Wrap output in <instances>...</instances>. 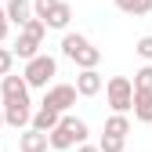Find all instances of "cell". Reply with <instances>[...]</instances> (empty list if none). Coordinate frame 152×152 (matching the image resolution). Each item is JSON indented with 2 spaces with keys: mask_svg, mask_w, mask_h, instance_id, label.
I'll return each instance as SVG.
<instances>
[{
  "mask_svg": "<svg viewBox=\"0 0 152 152\" xmlns=\"http://www.w3.org/2000/svg\"><path fill=\"white\" fill-rule=\"evenodd\" d=\"M62 54L72 65H80V72L83 69H98V62H102V47H94L83 33H65L62 36Z\"/></svg>",
  "mask_w": 152,
  "mask_h": 152,
  "instance_id": "cell-1",
  "label": "cell"
},
{
  "mask_svg": "<svg viewBox=\"0 0 152 152\" xmlns=\"http://www.w3.org/2000/svg\"><path fill=\"white\" fill-rule=\"evenodd\" d=\"M87 134H91L87 123H83L80 116H69V112H65L62 123L54 127L47 138H51V148H54V152H65V148H72V145H87Z\"/></svg>",
  "mask_w": 152,
  "mask_h": 152,
  "instance_id": "cell-2",
  "label": "cell"
},
{
  "mask_svg": "<svg viewBox=\"0 0 152 152\" xmlns=\"http://www.w3.org/2000/svg\"><path fill=\"white\" fill-rule=\"evenodd\" d=\"M105 102L112 112H134V80H127V76H112L105 83Z\"/></svg>",
  "mask_w": 152,
  "mask_h": 152,
  "instance_id": "cell-3",
  "label": "cell"
},
{
  "mask_svg": "<svg viewBox=\"0 0 152 152\" xmlns=\"http://www.w3.org/2000/svg\"><path fill=\"white\" fill-rule=\"evenodd\" d=\"M54 72H58V62L51 58V54H36L33 62H26L22 76H26V83L36 87V91H47V83L54 80Z\"/></svg>",
  "mask_w": 152,
  "mask_h": 152,
  "instance_id": "cell-4",
  "label": "cell"
},
{
  "mask_svg": "<svg viewBox=\"0 0 152 152\" xmlns=\"http://www.w3.org/2000/svg\"><path fill=\"white\" fill-rule=\"evenodd\" d=\"M76 98H80V94H76V83H51L44 91V105L54 109V112H62V116L76 105Z\"/></svg>",
  "mask_w": 152,
  "mask_h": 152,
  "instance_id": "cell-5",
  "label": "cell"
},
{
  "mask_svg": "<svg viewBox=\"0 0 152 152\" xmlns=\"http://www.w3.org/2000/svg\"><path fill=\"white\" fill-rule=\"evenodd\" d=\"M4 123L18 127V130H29L33 127V105L29 102H4Z\"/></svg>",
  "mask_w": 152,
  "mask_h": 152,
  "instance_id": "cell-6",
  "label": "cell"
},
{
  "mask_svg": "<svg viewBox=\"0 0 152 152\" xmlns=\"http://www.w3.org/2000/svg\"><path fill=\"white\" fill-rule=\"evenodd\" d=\"M0 98L4 102H29V83H26V76H4L0 80Z\"/></svg>",
  "mask_w": 152,
  "mask_h": 152,
  "instance_id": "cell-7",
  "label": "cell"
},
{
  "mask_svg": "<svg viewBox=\"0 0 152 152\" xmlns=\"http://www.w3.org/2000/svg\"><path fill=\"white\" fill-rule=\"evenodd\" d=\"M102 87H105V76L98 69H83L76 76V94L80 98H94V94H102Z\"/></svg>",
  "mask_w": 152,
  "mask_h": 152,
  "instance_id": "cell-8",
  "label": "cell"
},
{
  "mask_svg": "<svg viewBox=\"0 0 152 152\" xmlns=\"http://www.w3.org/2000/svg\"><path fill=\"white\" fill-rule=\"evenodd\" d=\"M4 11H7V22L11 26H18V29H22L26 22H33V0H7V4H4Z\"/></svg>",
  "mask_w": 152,
  "mask_h": 152,
  "instance_id": "cell-9",
  "label": "cell"
},
{
  "mask_svg": "<svg viewBox=\"0 0 152 152\" xmlns=\"http://www.w3.org/2000/svg\"><path fill=\"white\" fill-rule=\"evenodd\" d=\"M51 148V138L47 134H40V130H22L18 134V152H47Z\"/></svg>",
  "mask_w": 152,
  "mask_h": 152,
  "instance_id": "cell-10",
  "label": "cell"
},
{
  "mask_svg": "<svg viewBox=\"0 0 152 152\" xmlns=\"http://www.w3.org/2000/svg\"><path fill=\"white\" fill-rule=\"evenodd\" d=\"M58 123H62V112H54L47 105H40V109L33 112V130H40V134H51Z\"/></svg>",
  "mask_w": 152,
  "mask_h": 152,
  "instance_id": "cell-11",
  "label": "cell"
},
{
  "mask_svg": "<svg viewBox=\"0 0 152 152\" xmlns=\"http://www.w3.org/2000/svg\"><path fill=\"white\" fill-rule=\"evenodd\" d=\"M134 120L152 123V91H134Z\"/></svg>",
  "mask_w": 152,
  "mask_h": 152,
  "instance_id": "cell-12",
  "label": "cell"
},
{
  "mask_svg": "<svg viewBox=\"0 0 152 152\" xmlns=\"http://www.w3.org/2000/svg\"><path fill=\"white\" fill-rule=\"evenodd\" d=\"M11 51H15V58H22V62H33L36 54H40V44L18 33V40H15V47H11Z\"/></svg>",
  "mask_w": 152,
  "mask_h": 152,
  "instance_id": "cell-13",
  "label": "cell"
},
{
  "mask_svg": "<svg viewBox=\"0 0 152 152\" xmlns=\"http://www.w3.org/2000/svg\"><path fill=\"white\" fill-rule=\"evenodd\" d=\"M105 134H112V138H127V134H130V116L112 112V116L105 120Z\"/></svg>",
  "mask_w": 152,
  "mask_h": 152,
  "instance_id": "cell-14",
  "label": "cell"
},
{
  "mask_svg": "<svg viewBox=\"0 0 152 152\" xmlns=\"http://www.w3.org/2000/svg\"><path fill=\"white\" fill-rule=\"evenodd\" d=\"M112 4H116V11L134 15V18H145V15L152 11V0H112Z\"/></svg>",
  "mask_w": 152,
  "mask_h": 152,
  "instance_id": "cell-15",
  "label": "cell"
},
{
  "mask_svg": "<svg viewBox=\"0 0 152 152\" xmlns=\"http://www.w3.org/2000/svg\"><path fill=\"white\" fill-rule=\"evenodd\" d=\"M69 22H72V7L62 0V4L51 11V18H47V29H65V33H69Z\"/></svg>",
  "mask_w": 152,
  "mask_h": 152,
  "instance_id": "cell-16",
  "label": "cell"
},
{
  "mask_svg": "<svg viewBox=\"0 0 152 152\" xmlns=\"http://www.w3.org/2000/svg\"><path fill=\"white\" fill-rule=\"evenodd\" d=\"M22 36H29V40H36V44H44V36H47V22H40V18H33V22H26L22 29H18Z\"/></svg>",
  "mask_w": 152,
  "mask_h": 152,
  "instance_id": "cell-17",
  "label": "cell"
},
{
  "mask_svg": "<svg viewBox=\"0 0 152 152\" xmlns=\"http://www.w3.org/2000/svg\"><path fill=\"white\" fill-rule=\"evenodd\" d=\"M58 4H62V0H33V15L40 18V22H47V18H51V11L58 7Z\"/></svg>",
  "mask_w": 152,
  "mask_h": 152,
  "instance_id": "cell-18",
  "label": "cell"
},
{
  "mask_svg": "<svg viewBox=\"0 0 152 152\" xmlns=\"http://www.w3.org/2000/svg\"><path fill=\"white\" fill-rule=\"evenodd\" d=\"M134 91H152V65H141L134 72Z\"/></svg>",
  "mask_w": 152,
  "mask_h": 152,
  "instance_id": "cell-19",
  "label": "cell"
},
{
  "mask_svg": "<svg viewBox=\"0 0 152 152\" xmlns=\"http://www.w3.org/2000/svg\"><path fill=\"white\" fill-rule=\"evenodd\" d=\"M98 148H102V152H123V148H127V138H112V134H102Z\"/></svg>",
  "mask_w": 152,
  "mask_h": 152,
  "instance_id": "cell-20",
  "label": "cell"
},
{
  "mask_svg": "<svg viewBox=\"0 0 152 152\" xmlns=\"http://www.w3.org/2000/svg\"><path fill=\"white\" fill-rule=\"evenodd\" d=\"M15 72V51L11 47H0V80Z\"/></svg>",
  "mask_w": 152,
  "mask_h": 152,
  "instance_id": "cell-21",
  "label": "cell"
},
{
  "mask_svg": "<svg viewBox=\"0 0 152 152\" xmlns=\"http://www.w3.org/2000/svg\"><path fill=\"white\" fill-rule=\"evenodd\" d=\"M134 51H138V54H141V58H145V62L152 65V33H148V36H141V40L134 44Z\"/></svg>",
  "mask_w": 152,
  "mask_h": 152,
  "instance_id": "cell-22",
  "label": "cell"
},
{
  "mask_svg": "<svg viewBox=\"0 0 152 152\" xmlns=\"http://www.w3.org/2000/svg\"><path fill=\"white\" fill-rule=\"evenodd\" d=\"M76 152H102L98 145H76Z\"/></svg>",
  "mask_w": 152,
  "mask_h": 152,
  "instance_id": "cell-23",
  "label": "cell"
},
{
  "mask_svg": "<svg viewBox=\"0 0 152 152\" xmlns=\"http://www.w3.org/2000/svg\"><path fill=\"white\" fill-rule=\"evenodd\" d=\"M0 127H7V123H4V109H0Z\"/></svg>",
  "mask_w": 152,
  "mask_h": 152,
  "instance_id": "cell-24",
  "label": "cell"
},
{
  "mask_svg": "<svg viewBox=\"0 0 152 152\" xmlns=\"http://www.w3.org/2000/svg\"><path fill=\"white\" fill-rule=\"evenodd\" d=\"M0 18H7V11H4V4H0Z\"/></svg>",
  "mask_w": 152,
  "mask_h": 152,
  "instance_id": "cell-25",
  "label": "cell"
}]
</instances>
